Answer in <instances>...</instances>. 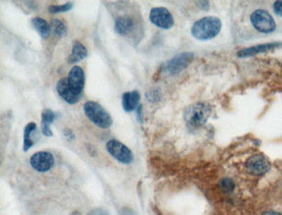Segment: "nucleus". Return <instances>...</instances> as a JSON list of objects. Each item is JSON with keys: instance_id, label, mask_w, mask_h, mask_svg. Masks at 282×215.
Masks as SVG:
<instances>
[{"instance_id": "obj_1", "label": "nucleus", "mask_w": 282, "mask_h": 215, "mask_svg": "<svg viewBox=\"0 0 282 215\" xmlns=\"http://www.w3.org/2000/svg\"><path fill=\"white\" fill-rule=\"evenodd\" d=\"M222 23L217 17L208 16L197 20L191 28L192 36L199 41L215 38L219 33Z\"/></svg>"}, {"instance_id": "obj_2", "label": "nucleus", "mask_w": 282, "mask_h": 215, "mask_svg": "<svg viewBox=\"0 0 282 215\" xmlns=\"http://www.w3.org/2000/svg\"><path fill=\"white\" fill-rule=\"evenodd\" d=\"M211 108L205 103H196L187 107L184 111V120L190 129L201 127L207 123L211 115Z\"/></svg>"}, {"instance_id": "obj_3", "label": "nucleus", "mask_w": 282, "mask_h": 215, "mask_svg": "<svg viewBox=\"0 0 282 215\" xmlns=\"http://www.w3.org/2000/svg\"><path fill=\"white\" fill-rule=\"evenodd\" d=\"M86 117L97 127L106 129L113 124V119L106 109L97 102H86L84 105Z\"/></svg>"}, {"instance_id": "obj_4", "label": "nucleus", "mask_w": 282, "mask_h": 215, "mask_svg": "<svg viewBox=\"0 0 282 215\" xmlns=\"http://www.w3.org/2000/svg\"><path fill=\"white\" fill-rule=\"evenodd\" d=\"M250 20L254 29L262 33H272L277 28L273 17L264 9H256L252 12Z\"/></svg>"}, {"instance_id": "obj_5", "label": "nucleus", "mask_w": 282, "mask_h": 215, "mask_svg": "<svg viewBox=\"0 0 282 215\" xmlns=\"http://www.w3.org/2000/svg\"><path fill=\"white\" fill-rule=\"evenodd\" d=\"M193 52H184L172 57L164 65V71L169 75H174L181 73L189 66L194 59Z\"/></svg>"}, {"instance_id": "obj_6", "label": "nucleus", "mask_w": 282, "mask_h": 215, "mask_svg": "<svg viewBox=\"0 0 282 215\" xmlns=\"http://www.w3.org/2000/svg\"><path fill=\"white\" fill-rule=\"evenodd\" d=\"M106 148L109 154L121 163L130 164L133 161L132 151L119 141H109L107 143Z\"/></svg>"}, {"instance_id": "obj_7", "label": "nucleus", "mask_w": 282, "mask_h": 215, "mask_svg": "<svg viewBox=\"0 0 282 215\" xmlns=\"http://www.w3.org/2000/svg\"><path fill=\"white\" fill-rule=\"evenodd\" d=\"M149 18L154 25L166 30L171 29L175 24L173 16L166 8L159 7V8H152Z\"/></svg>"}, {"instance_id": "obj_8", "label": "nucleus", "mask_w": 282, "mask_h": 215, "mask_svg": "<svg viewBox=\"0 0 282 215\" xmlns=\"http://www.w3.org/2000/svg\"><path fill=\"white\" fill-rule=\"evenodd\" d=\"M30 164L35 171L47 172L54 166V156L48 152H38L31 155Z\"/></svg>"}, {"instance_id": "obj_9", "label": "nucleus", "mask_w": 282, "mask_h": 215, "mask_svg": "<svg viewBox=\"0 0 282 215\" xmlns=\"http://www.w3.org/2000/svg\"><path fill=\"white\" fill-rule=\"evenodd\" d=\"M67 81L71 90L77 95L82 97L86 82L83 69L78 65L73 66L68 75Z\"/></svg>"}, {"instance_id": "obj_10", "label": "nucleus", "mask_w": 282, "mask_h": 215, "mask_svg": "<svg viewBox=\"0 0 282 215\" xmlns=\"http://www.w3.org/2000/svg\"><path fill=\"white\" fill-rule=\"evenodd\" d=\"M246 166L250 173L255 176H261L269 171L271 164L264 155L256 154L248 159Z\"/></svg>"}, {"instance_id": "obj_11", "label": "nucleus", "mask_w": 282, "mask_h": 215, "mask_svg": "<svg viewBox=\"0 0 282 215\" xmlns=\"http://www.w3.org/2000/svg\"><path fill=\"white\" fill-rule=\"evenodd\" d=\"M57 91L58 94L68 104H76L81 99V97L77 95L70 88L68 84L67 78H63L57 82Z\"/></svg>"}, {"instance_id": "obj_12", "label": "nucleus", "mask_w": 282, "mask_h": 215, "mask_svg": "<svg viewBox=\"0 0 282 215\" xmlns=\"http://www.w3.org/2000/svg\"><path fill=\"white\" fill-rule=\"evenodd\" d=\"M282 45V42H269V43H264V44L256 45V46H253V47H247V48H244V49L240 50L237 53V56L238 57H240V58L251 57V56H254V55L269 52L271 50L281 47Z\"/></svg>"}, {"instance_id": "obj_13", "label": "nucleus", "mask_w": 282, "mask_h": 215, "mask_svg": "<svg viewBox=\"0 0 282 215\" xmlns=\"http://www.w3.org/2000/svg\"><path fill=\"white\" fill-rule=\"evenodd\" d=\"M141 95L137 91H129L123 94V108L126 112H132L139 106Z\"/></svg>"}, {"instance_id": "obj_14", "label": "nucleus", "mask_w": 282, "mask_h": 215, "mask_svg": "<svg viewBox=\"0 0 282 215\" xmlns=\"http://www.w3.org/2000/svg\"><path fill=\"white\" fill-rule=\"evenodd\" d=\"M57 117V114L51 109H45L42 112L41 127H42V134L46 137H52L53 136V132L51 130V124L54 122Z\"/></svg>"}, {"instance_id": "obj_15", "label": "nucleus", "mask_w": 282, "mask_h": 215, "mask_svg": "<svg viewBox=\"0 0 282 215\" xmlns=\"http://www.w3.org/2000/svg\"><path fill=\"white\" fill-rule=\"evenodd\" d=\"M88 55V52L86 47L80 42H74L72 51L68 57V62L70 64H75L80 61L84 60Z\"/></svg>"}, {"instance_id": "obj_16", "label": "nucleus", "mask_w": 282, "mask_h": 215, "mask_svg": "<svg viewBox=\"0 0 282 215\" xmlns=\"http://www.w3.org/2000/svg\"><path fill=\"white\" fill-rule=\"evenodd\" d=\"M133 21L128 16H121L117 18L115 21V31L121 35L125 36L132 30Z\"/></svg>"}, {"instance_id": "obj_17", "label": "nucleus", "mask_w": 282, "mask_h": 215, "mask_svg": "<svg viewBox=\"0 0 282 215\" xmlns=\"http://www.w3.org/2000/svg\"><path fill=\"white\" fill-rule=\"evenodd\" d=\"M31 24L36 31L38 32L42 38H47L51 35L52 28L45 19L42 18H34L31 20Z\"/></svg>"}, {"instance_id": "obj_18", "label": "nucleus", "mask_w": 282, "mask_h": 215, "mask_svg": "<svg viewBox=\"0 0 282 215\" xmlns=\"http://www.w3.org/2000/svg\"><path fill=\"white\" fill-rule=\"evenodd\" d=\"M36 128V124L35 123L31 122L26 125L24 128V151L27 152L34 145L33 141L30 138V135L34 130Z\"/></svg>"}, {"instance_id": "obj_19", "label": "nucleus", "mask_w": 282, "mask_h": 215, "mask_svg": "<svg viewBox=\"0 0 282 215\" xmlns=\"http://www.w3.org/2000/svg\"><path fill=\"white\" fill-rule=\"evenodd\" d=\"M52 28L54 33L59 37L65 36L67 34V28L65 24L59 19H52Z\"/></svg>"}, {"instance_id": "obj_20", "label": "nucleus", "mask_w": 282, "mask_h": 215, "mask_svg": "<svg viewBox=\"0 0 282 215\" xmlns=\"http://www.w3.org/2000/svg\"><path fill=\"white\" fill-rule=\"evenodd\" d=\"M73 4L71 3H66L63 5H51L48 8V11L51 13H65L72 8Z\"/></svg>"}, {"instance_id": "obj_21", "label": "nucleus", "mask_w": 282, "mask_h": 215, "mask_svg": "<svg viewBox=\"0 0 282 215\" xmlns=\"http://www.w3.org/2000/svg\"><path fill=\"white\" fill-rule=\"evenodd\" d=\"M146 96H147V99H148V101L151 102V103H156V102L159 101L160 99V97H161L160 89H152L151 91H148Z\"/></svg>"}, {"instance_id": "obj_22", "label": "nucleus", "mask_w": 282, "mask_h": 215, "mask_svg": "<svg viewBox=\"0 0 282 215\" xmlns=\"http://www.w3.org/2000/svg\"><path fill=\"white\" fill-rule=\"evenodd\" d=\"M220 187L226 193H231L235 188V184L230 178H224L220 182Z\"/></svg>"}, {"instance_id": "obj_23", "label": "nucleus", "mask_w": 282, "mask_h": 215, "mask_svg": "<svg viewBox=\"0 0 282 215\" xmlns=\"http://www.w3.org/2000/svg\"><path fill=\"white\" fill-rule=\"evenodd\" d=\"M273 10H274L275 13H276L277 15L282 18V0L276 1V2L273 3Z\"/></svg>"}, {"instance_id": "obj_24", "label": "nucleus", "mask_w": 282, "mask_h": 215, "mask_svg": "<svg viewBox=\"0 0 282 215\" xmlns=\"http://www.w3.org/2000/svg\"><path fill=\"white\" fill-rule=\"evenodd\" d=\"M87 215H109V212L102 208H96L91 210Z\"/></svg>"}, {"instance_id": "obj_25", "label": "nucleus", "mask_w": 282, "mask_h": 215, "mask_svg": "<svg viewBox=\"0 0 282 215\" xmlns=\"http://www.w3.org/2000/svg\"><path fill=\"white\" fill-rule=\"evenodd\" d=\"M143 104H140L139 106L137 107V121H138L140 123H143Z\"/></svg>"}, {"instance_id": "obj_26", "label": "nucleus", "mask_w": 282, "mask_h": 215, "mask_svg": "<svg viewBox=\"0 0 282 215\" xmlns=\"http://www.w3.org/2000/svg\"><path fill=\"white\" fill-rule=\"evenodd\" d=\"M198 6L201 9H205V10H207L208 8H210V3L208 1H199L198 2Z\"/></svg>"}, {"instance_id": "obj_27", "label": "nucleus", "mask_w": 282, "mask_h": 215, "mask_svg": "<svg viewBox=\"0 0 282 215\" xmlns=\"http://www.w3.org/2000/svg\"><path fill=\"white\" fill-rule=\"evenodd\" d=\"M64 135H65V137L69 139V140H73L74 139V134H73V132L69 129H65L64 131Z\"/></svg>"}, {"instance_id": "obj_28", "label": "nucleus", "mask_w": 282, "mask_h": 215, "mask_svg": "<svg viewBox=\"0 0 282 215\" xmlns=\"http://www.w3.org/2000/svg\"><path fill=\"white\" fill-rule=\"evenodd\" d=\"M263 215H282L280 213L274 212V211H270V212L265 213Z\"/></svg>"}, {"instance_id": "obj_29", "label": "nucleus", "mask_w": 282, "mask_h": 215, "mask_svg": "<svg viewBox=\"0 0 282 215\" xmlns=\"http://www.w3.org/2000/svg\"><path fill=\"white\" fill-rule=\"evenodd\" d=\"M70 215H80V213L78 212V211H75V212H73L72 214Z\"/></svg>"}]
</instances>
